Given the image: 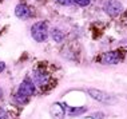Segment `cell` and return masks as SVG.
Returning a JSON list of instances; mask_svg holds the SVG:
<instances>
[{
  "label": "cell",
  "mask_w": 127,
  "mask_h": 119,
  "mask_svg": "<svg viewBox=\"0 0 127 119\" xmlns=\"http://www.w3.org/2000/svg\"><path fill=\"white\" fill-rule=\"evenodd\" d=\"M68 111H70V115H79V114H82V113H84L86 111V108L84 107H80L79 110H74V108H68Z\"/></svg>",
  "instance_id": "cell-10"
},
{
  "label": "cell",
  "mask_w": 127,
  "mask_h": 119,
  "mask_svg": "<svg viewBox=\"0 0 127 119\" xmlns=\"http://www.w3.org/2000/svg\"><path fill=\"white\" fill-rule=\"evenodd\" d=\"M74 1L80 7H87L88 4H90V0H74Z\"/></svg>",
  "instance_id": "cell-11"
},
{
  "label": "cell",
  "mask_w": 127,
  "mask_h": 119,
  "mask_svg": "<svg viewBox=\"0 0 127 119\" xmlns=\"http://www.w3.org/2000/svg\"><path fill=\"white\" fill-rule=\"evenodd\" d=\"M103 11L110 16H116L123 11V5L118 0H107L103 5Z\"/></svg>",
  "instance_id": "cell-3"
},
{
  "label": "cell",
  "mask_w": 127,
  "mask_h": 119,
  "mask_svg": "<svg viewBox=\"0 0 127 119\" xmlns=\"http://www.w3.org/2000/svg\"><path fill=\"white\" fill-rule=\"evenodd\" d=\"M58 1H59L60 4H63V5H70L71 4V0H58Z\"/></svg>",
  "instance_id": "cell-13"
},
{
  "label": "cell",
  "mask_w": 127,
  "mask_h": 119,
  "mask_svg": "<svg viewBox=\"0 0 127 119\" xmlns=\"http://www.w3.org/2000/svg\"><path fill=\"white\" fill-rule=\"evenodd\" d=\"M47 80H48V76L44 72H42V71H35V74H33V82H35V83L33 84L43 86V84L47 83Z\"/></svg>",
  "instance_id": "cell-8"
},
{
  "label": "cell",
  "mask_w": 127,
  "mask_h": 119,
  "mask_svg": "<svg viewBox=\"0 0 127 119\" xmlns=\"http://www.w3.org/2000/svg\"><path fill=\"white\" fill-rule=\"evenodd\" d=\"M15 15L20 19H27L31 15V12H30V8L26 4H19L15 8Z\"/></svg>",
  "instance_id": "cell-7"
},
{
  "label": "cell",
  "mask_w": 127,
  "mask_h": 119,
  "mask_svg": "<svg viewBox=\"0 0 127 119\" xmlns=\"http://www.w3.org/2000/svg\"><path fill=\"white\" fill-rule=\"evenodd\" d=\"M122 54L119 51H110V52H106L102 58V63L104 64H118L122 59Z\"/></svg>",
  "instance_id": "cell-5"
},
{
  "label": "cell",
  "mask_w": 127,
  "mask_h": 119,
  "mask_svg": "<svg viewBox=\"0 0 127 119\" xmlns=\"http://www.w3.org/2000/svg\"><path fill=\"white\" fill-rule=\"evenodd\" d=\"M31 35L36 42H46L48 38V26L46 22H37L31 27Z\"/></svg>",
  "instance_id": "cell-1"
},
{
  "label": "cell",
  "mask_w": 127,
  "mask_h": 119,
  "mask_svg": "<svg viewBox=\"0 0 127 119\" xmlns=\"http://www.w3.org/2000/svg\"><path fill=\"white\" fill-rule=\"evenodd\" d=\"M50 115L52 119H64L66 115V108L62 103H54L50 107Z\"/></svg>",
  "instance_id": "cell-6"
},
{
  "label": "cell",
  "mask_w": 127,
  "mask_h": 119,
  "mask_svg": "<svg viewBox=\"0 0 127 119\" xmlns=\"http://www.w3.org/2000/svg\"><path fill=\"white\" fill-rule=\"evenodd\" d=\"M0 119H7V111L0 108Z\"/></svg>",
  "instance_id": "cell-12"
},
{
  "label": "cell",
  "mask_w": 127,
  "mask_h": 119,
  "mask_svg": "<svg viewBox=\"0 0 127 119\" xmlns=\"http://www.w3.org/2000/svg\"><path fill=\"white\" fill-rule=\"evenodd\" d=\"M87 92H88V95H90L92 99H95L98 102H102V103L111 104V103H114V102H115V99L111 96V95H108L107 92H104V91L98 90V88H90Z\"/></svg>",
  "instance_id": "cell-2"
},
{
  "label": "cell",
  "mask_w": 127,
  "mask_h": 119,
  "mask_svg": "<svg viewBox=\"0 0 127 119\" xmlns=\"http://www.w3.org/2000/svg\"><path fill=\"white\" fill-rule=\"evenodd\" d=\"M51 35H52V38L55 42H60L62 39H63V32L60 31V30H58V28H54L52 30V32H51Z\"/></svg>",
  "instance_id": "cell-9"
},
{
  "label": "cell",
  "mask_w": 127,
  "mask_h": 119,
  "mask_svg": "<svg viewBox=\"0 0 127 119\" xmlns=\"http://www.w3.org/2000/svg\"><path fill=\"white\" fill-rule=\"evenodd\" d=\"M35 92V84L32 83L30 79H26L20 83L19 86V91H18V95L19 96H23V98H27V96H31Z\"/></svg>",
  "instance_id": "cell-4"
},
{
  "label": "cell",
  "mask_w": 127,
  "mask_h": 119,
  "mask_svg": "<svg viewBox=\"0 0 127 119\" xmlns=\"http://www.w3.org/2000/svg\"><path fill=\"white\" fill-rule=\"evenodd\" d=\"M3 98V90H1V87H0V99Z\"/></svg>",
  "instance_id": "cell-16"
},
{
  "label": "cell",
  "mask_w": 127,
  "mask_h": 119,
  "mask_svg": "<svg viewBox=\"0 0 127 119\" xmlns=\"http://www.w3.org/2000/svg\"><path fill=\"white\" fill-rule=\"evenodd\" d=\"M82 119H95V117H84V118H82Z\"/></svg>",
  "instance_id": "cell-15"
},
{
  "label": "cell",
  "mask_w": 127,
  "mask_h": 119,
  "mask_svg": "<svg viewBox=\"0 0 127 119\" xmlns=\"http://www.w3.org/2000/svg\"><path fill=\"white\" fill-rule=\"evenodd\" d=\"M4 70H5V63L4 62H0V74H1Z\"/></svg>",
  "instance_id": "cell-14"
}]
</instances>
